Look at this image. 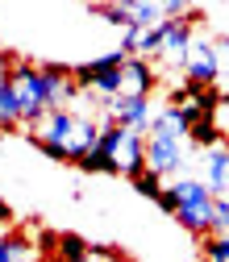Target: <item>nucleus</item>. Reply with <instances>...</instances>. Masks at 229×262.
<instances>
[{"instance_id":"9","label":"nucleus","mask_w":229,"mask_h":262,"mask_svg":"<svg viewBox=\"0 0 229 262\" xmlns=\"http://www.w3.org/2000/svg\"><path fill=\"white\" fill-rule=\"evenodd\" d=\"M167 21L162 0H129V29H154Z\"/></svg>"},{"instance_id":"11","label":"nucleus","mask_w":229,"mask_h":262,"mask_svg":"<svg viewBox=\"0 0 229 262\" xmlns=\"http://www.w3.org/2000/svg\"><path fill=\"white\" fill-rule=\"evenodd\" d=\"M188 142L192 146H200V150H209V146H217L221 142V134H217V125H213V117H200L192 129H188Z\"/></svg>"},{"instance_id":"18","label":"nucleus","mask_w":229,"mask_h":262,"mask_svg":"<svg viewBox=\"0 0 229 262\" xmlns=\"http://www.w3.org/2000/svg\"><path fill=\"white\" fill-rule=\"evenodd\" d=\"M0 142H5V134H0Z\"/></svg>"},{"instance_id":"13","label":"nucleus","mask_w":229,"mask_h":262,"mask_svg":"<svg viewBox=\"0 0 229 262\" xmlns=\"http://www.w3.org/2000/svg\"><path fill=\"white\" fill-rule=\"evenodd\" d=\"M129 183H134V187H138V195H146V200H158V191L167 187V183H162L154 171H142V175H134Z\"/></svg>"},{"instance_id":"17","label":"nucleus","mask_w":229,"mask_h":262,"mask_svg":"<svg viewBox=\"0 0 229 262\" xmlns=\"http://www.w3.org/2000/svg\"><path fill=\"white\" fill-rule=\"evenodd\" d=\"M9 225H13V208L0 200V233H9Z\"/></svg>"},{"instance_id":"1","label":"nucleus","mask_w":229,"mask_h":262,"mask_svg":"<svg viewBox=\"0 0 229 262\" xmlns=\"http://www.w3.org/2000/svg\"><path fill=\"white\" fill-rule=\"evenodd\" d=\"M171 191H175V221L188 229L192 237L204 242L213 233V191L196 175H179L171 183Z\"/></svg>"},{"instance_id":"4","label":"nucleus","mask_w":229,"mask_h":262,"mask_svg":"<svg viewBox=\"0 0 229 262\" xmlns=\"http://www.w3.org/2000/svg\"><path fill=\"white\" fill-rule=\"evenodd\" d=\"M183 79L196 83V88H217L221 79V67H217V46L204 29L192 34V50H188V62H183Z\"/></svg>"},{"instance_id":"8","label":"nucleus","mask_w":229,"mask_h":262,"mask_svg":"<svg viewBox=\"0 0 229 262\" xmlns=\"http://www.w3.org/2000/svg\"><path fill=\"white\" fill-rule=\"evenodd\" d=\"M38 258H42L38 246L29 242L25 233H13L9 229V233L0 237V262H38Z\"/></svg>"},{"instance_id":"5","label":"nucleus","mask_w":229,"mask_h":262,"mask_svg":"<svg viewBox=\"0 0 229 262\" xmlns=\"http://www.w3.org/2000/svg\"><path fill=\"white\" fill-rule=\"evenodd\" d=\"M196 179L213 191V200H229V142L225 138L217 146L200 150V175Z\"/></svg>"},{"instance_id":"14","label":"nucleus","mask_w":229,"mask_h":262,"mask_svg":"<svg viewBox=\"0 0 229 262\" xmlns=\"http://www.w3.org/2000/svg\"><path fill=\"white\" fill-rule=\"evenodd\" d=\"M92 13H96V17H105V21L117 25V29H129V5H96Z\"/></svg>"},{"instance_id":"2","label":"nucleus","mask_w":229,"mask_h":262,"mask_svg":"<svg viewBox=\"0 0 229 262\" xmlns=\"http://www.w3.org/2000/svg\"><path fill=\"white\" fill-rule=\"evenodd\" d=\"M188 154L192 142L175 138V134H162V129H146V171H154L158 179H179L188 167Z\"/></svg>"},{"instance_id":"12","label":"nucleus","mask_w":229,"mask_h":262,"mask_svg":"<svg viewBox=\"0 0 229 262\" xmlns=\"http://www.w3.org/2000/svg\"><path fill=\"white\" fill-rule=\"evenodd\" d=\"M200 250H204V262H229V237L209 233V237L200 242Z\"/></svg>"},{"instance_id":"7","label":"nucleus","mask_w":229,"mask_h":262,"mask_svg":"<svg viewBox=\"0 0 229 262\" xmlns=\"http://www.w3.org/2000/svg\"><path fill=\"white\" fill-rule=\"evenodd\" d=\"M158 75H154V62L146 58H125L121 67V96H138V100H150Z\"/></svg>"},{"instance_id":"15","label":"nucleus","mask_w":229,"mask_h":262,"mask_svg":"<svg viewBox=\"0 0 229 262\" xmlns=\"http://www.w3.org/2000/svg\"><path fill=\"white\" fill-rule=\"evenodd\" d=\"M213 233L229 237V200H213Z\"/></svg>"},{"instance_id":"16","label":"nucleus","mask_w":229,"mask_h":262,"mask_svg":"<svg viewBox=\"0 0 229 262\" xmlns=\"http://www.w3.org/2000/svg\"><path fill=\"white\" fill-rule=\"evenodd\" d=\"M154 204H158L162 212H167V216H175V191H171V183H167V187L158 191V200H154Z\"/></svg>"},{"instance_id":"3","label":"nucleus","mask_w":229,"mask_h":262,"mask_svg":"<svg viewBox=\"0 0 229 262\" xmlns=\"http://www.w3.org/2000/svg\"><path fill=\"white\" fill-rule=\"evenodd\" d=\"M121 67H125V54L113 50V54H100L92 62L71 67V79L79 83V92H92V96H100V100H113V96H121Z\"/></svg>"},{"instance_id":"6","label":"nucleus","mask_w":229,"mask_h":262,"mask_svg":"<svg viewBox=\"0 0 229 262\" xmlns=\"http://www.w3.org/2000/svg\"><path fill=\"white\" fill-rule=\"evenodd\" d=\"M105 117H109L113 125H121V129L146 134L150 121H154V108H150V100H138V96H113L109 108H105Z\"/></svg>"},{"instance_id":"10","label":"nucleus","mask_w":229,"mask_h":262,"mask_svg":"<svg viewBox=\"0 0 229 262\" xmlns=\"http://www.w3.org/2000/svg\"><path fill=\"white\" fill-rule=\"evenodd\" d=\"M92 246L79 237V233H58V246H54V262H88Z\"/></svg>"}]
</instances>
